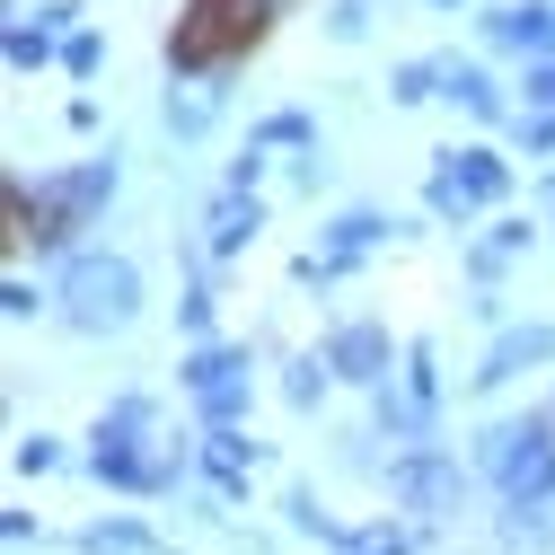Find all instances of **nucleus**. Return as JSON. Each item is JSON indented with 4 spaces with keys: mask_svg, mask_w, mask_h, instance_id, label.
I'll return each instance as SVG.
<instances>
[{
    "mask_svg": "<svg viewBox=\"0 0 555 555\" xmlns=\"http://www.w3.org/2000/svg\"><path fill=\"white\" fill-rule=\"evenodd\" d=\"M132 300H142V283H132V264H124V256H80L72 273H62V318H72L80 335L124 326Z\"/></svg>",
    "mask_w": 555,
    "mask_h": 555,
    "instance_id": "obj_1",
    "label": "nucleus"
},
{
    "mask_svg": "<svg viewBox=\"0 0 555 555\" xmlns=\"http://www.w3.org/2000/svg\"><path fill=\"white\" fill-rule=\"evenodd\" d=\"M485 467L503 476L512 503H546V494H555V441H546L538 424H503L494 441H485Z\"/></svg>",
    "mask_w": 555,
    "mask_h": 555,
    "instance_id": "obj_2",
    "label": "nucleus"
},
{
    "mask_svg": "<svg viewBox=\"0 0 555 555\" xmlns=\"http://www.w3.org/2000/svg\"><path fill=\"white\" fill-rule=\"evenodd\" d=\"M494 194H503V159H485V151H450V159L433 168V212H441V221L485 212Z\"/></svg>",
    "mask_w": 555,
    "mask_h": 555,
    "instance_id": "obj_3",
    "label": "nucleus"
},
{
    "mask_svg": "<svg viewBox=\"0 0 555 555\" xmlns=\"http://www.w3.org/2000/svg\"><path fill=\"white\" fill-rule=\"evenodd\" d=\"M264 27V0H194V27L177 36V62L194 72V62H212L221 44H247Z\"/></svg>",
    "mask_w": 555,
    "mask_h": 555,
    "instance_id": "obj_4",
    "label": "nucleus"
},
{
    "mask_svg": "<svg viewBox=\"0 0 555 555\" xmlns=\"http://www.w3.org/2000/svg\"><path fill=\"white\" fill-rule=\"evenodd\" d=\"M151 433V405H115V424L98 433V476L106 485H168V459H142L132 441Z\"/></svg>",
    "mask_w": 555,
    "mask_h": 555,
    "instance_id": "obj_5",
    "label": "nucleus"
},
{
    "mask_svg": "<svg viewBox=\"0 0 555 555\" xmlns=\"http://www.w3.org/2000/svg\"><path fill=\"white\" fill-rule=\"evenodd\" d=\"M185 388L203 397V414H212V424H230V414L247 405V353H221V344H203L194 371H185Z\"/></svg>",
    "mask_w": 555,
    "mask_h": 555,
    "instance_id": "obj_6",
    "label": "nucleus"
},
{
    "mask_svg": "<svg viewBox=\"0 0 555 555\" xmlns=\"http://www.w3.org/2000/svg\"><path fill=\"white\" fill-rule=\"evenodd\" d=\"M459 485H467V476H459L450 459H397V467H388V494L414 503V512H459Z\"/></svg>",
    "mask_w": 555,
    "mask_h": 555,
    "instance_id": "obj_7",
    "label": "nucleus"
},
{
    "mask_svg": "<svg viewBox=\"0 0 555 555\" xmlns=\"http://www.w3.org/2000/svg\"><path fill=\"white\" fill-rule=\"evenodd\" d=\"M529 362H555V326H512L494 353H485V371H476V388H503V379H520Z\"/></svg>",
    "mask_w": 555,
    "mask_h": 555,
    "instance_id": "obj_8",
    "label": "nucleus"
},
{
    "mask_svg": "<svg viewBox=\"0 0 555 555\" xmlns=\"http://www.w3.org/2000/svg\"><path fill=\"white\" fill-rule=\"evenodd\" d=\"M326 362L353 379V388H379V379H388V335H379V326H344V335L326 344Z\"/></svg>",
    "mask_w": 555,
    "mask_h": 555,
    "instance_id": "obj_9",
    "label": "nucleus"
},
{
    "mask_svg": "<svg viewBox=\"0 0 555 555\" xmlns=\"http://www.w3.org/2000/svg\"><path fill=\"white\" fill-rule=\"evenodd\" d=\"M247 238H256V194H247V185H230L212 212H203V247H212V256H238Z\"/></svg>",
    "mask_w": 555,
    "mask_h": 555,
    "instance_id": "obj_10",
    "label": "nucleus"
},
{
    "mask_svg": "<svg viewBox=\"0 0 555 555\" xmlns=\"http://www.w3.org/2000/svg\"><path fill=\"white\" fill-rule=\"evenodd\" d=\"M494 36L503 44H538V53H555V10H546V0H520V10H494Z\"/></svg>",
    "mask_w": 555,
    "mask_h": 555,
    "instance_id": "obj_11",
    "label": "nucleus"
},
{
    "mask_svg": "<svg viewBox=\"0 0 555 555\" xmlns=\"http://www.w3.org/2000/svg\"><path fill=\"white\" fill-rule=\"evenodd\" d=\"M441 89H450V98H459L467 115H485V124H494V115H503V89H494V80H485V72H467V62H441Z\"/></svg>",
    "mask_w": 555,
    "mask_h": 555,
    "instance_id": "obj_12",
    "label": "nucleus"
},
{
    "mask_svg": "<svg viewBox=\"0 0 555 555\" xmlns=\"http://www.w3.org/2000/svg\"><path fill=\"white\" fill-rule=\"evenodd\" d=\"M203 459H212V485H221V494H238V485H247V467H256V450H247V441H230V433H212V441H203Z\"/></svg>",
    "mask_w": 555,
    "mask_h": 555,
    "instance_id": "obj_13",
    "label": "nucleus"
},
{
    "mask_svg": "<svg viewBox=\"0 0 555 555\" xmlns=\"http://www.w3.org/2000/svg\"><path fill=\"white\" fill-rule=\"evenodd\" d=\"M221 115V89H185V98H168V132H203Z\"/></svg>",
    "mask_w": 555,
    "mask_h": 555,
    "instance_id": "obj_14",
    "label": "nucleus"
},
{
    "mask_svg": "<svg viewBox=\"0 0 555 555\" xmlns=\"http://www.w3.org/2000/svg\"><path fill=\"white\" fill-rule=\"evenodd\" d=\"M405 546H414L405 529H344L335 538V555H405Z\"/></svg>",
    "mask_w": 555,
    "mask_h": 555,
    "instance_id": "obj_15",
    "label": "nucleus"
},
{
    "mask_svg": "<svg viewBox=\"0 0 555 555\" xmlns=\"http://www.w3.org/2000/svg\"><path fill=\"white\" fill-rule=\"evenodd\" d=\"M520 247H529V230H494V238L476 247V273H485V283H494V273H503V264H512Z\"/></svg>",
    "mask_w": 555,
    "mask_h": 555,
    "instance_id": "obj_16",
    "label": "nucleus"
},
{
    "mask_svg": "<svg viewBox=\"0 0 555 555\" xmlns=\"http://www.w3.org/2000/svg\"><path fill=\"white\" fill-rule=\"evenodd\" d=\"M441 89V62H405V72H397V106H424Z\"/></svg>",
    "mask_w": 555,
    "mask_h": 555,
    "instance_id": "obj_17",
    "label": "nucleus"
},
{
    "mask_svg": "<svg viewBox=\"0 0 555 555\" xmlns=\"http://www.w3.org/2000/svg\"><path fill=\"white\" fill-rule=\"evenodd\" d=\"M151 538L142 529H89V555H142Z\"/></svg>",
    "mask_w": 555,
    "mask_h": 555,
    "instance_id": "obj_18",
    "label": "nucleus"
},
{
    "mask_svg": "<svg viewBox=\"0 0 555 555\" xmlns=\"http://www.w3.org/2000/svg\"><path fill=\"white\" fill-rule=\"evenodd\" d=\"M264 142H273V151H300V142H309V115H273Z\"/></svg>",
    "mask_w": 555,
    "mask_h": 555,
    "instance_id": "obj_19",
    "label": "nucleus"
},
{
    "mask_svg": "<svg viewBox=\"0 0 555 555\" xmlns=\"http://www.w3.org/2000/svg\"><path fill=\"white\" fill-rule=\"evenodd\" d=\"M326 371H335V362H300V371H292V405H318V388H326Z\"/></svg>",
    "mask_w": 555,
    "mask_h": 555,
    "instance_id": "obj_20",
    "label": "nucleus"
},
{
    "mask_svg": "<svg viewBox=\"0 0 555 555\" xmlns=\"http://www.w3.org/2000/svg\"><path fill=\"white\" fill-rule=\"evenodd\" d=\"M520 132H529V151H555V106H538V115H529Z\"/></svg>",
    "mask_w": 555,
    "mask_h": 555,
    "instance_id": "obj_21",
    "label": "nucleus"
},
{
    "mask_svg": "<svg viewBox=\"0 0 555 555\" xmlns=\"http://www.w3.org/2000/svg\"><path fill=\"white\" fill-rule=\"evenodd\" d=\"M10 62L27 72V62H44V36H27V27H10Z\"/></svg>",
    "mask_w": 555,
    "mask_h": 555,
    "instance_id": "obj_22",
    "label": "nucleus"
},
{
    "mask_svg": "<svg viewBox=\"0 0 555 555\" xmlns=\"http://www.w3.org/2000/svg\"><path fill=\"white\" fill-rule=\"evenodd\" d=\"M529 98H538V106H555V62H546V72H529Z\"/></svg>",
    "mask_w": 555,
    "mask_h": 555,
    "instance_id": "obj_23",
    "label": "nucleus"
}]
</instances>
